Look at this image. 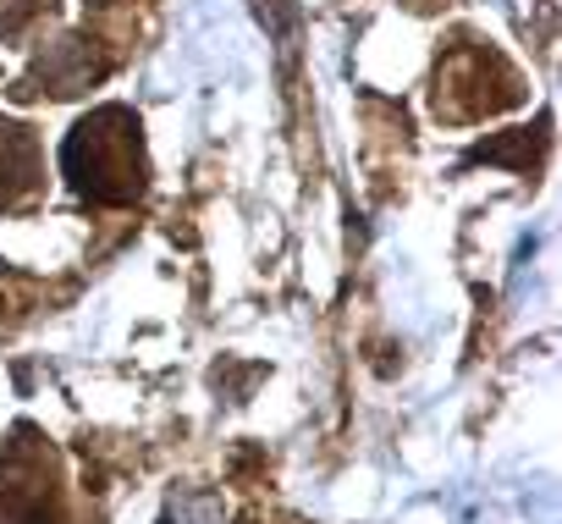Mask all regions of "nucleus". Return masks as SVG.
Instances as JSON below:
<instances>
[{
  "label": "nucleus",
  "instance_id": "2",
  "mask_svg": "<svg viewBox=\"0 0 562 524\" xmlns=\"http://www.w3.org/2000/svg\"><path fill=\"white\" fill-rule=\"evenodd\" d=\"M100 73H105V67L89 56V40H61L50 56H40L34 83H45L50 94H78V89H89Z\"/></svg>",
  "mask_w": 562,
  "mask_h": 524
},
{
  "label": "nucleus",
  "instance_id": "1",
  "mask_svg": "<svg viewBox=\"0 0 562 524\" xmlns=\"http://www.w3.org/2000/svg\"><path fill=\"white\" fill-rule=\"evenodd\" d=\"M61 171L78 182V193L122 204L144 188V155H138V116L122 105L94 111L89 122L72 127L61 149Z\"/></svg>",
  "mask_w": 562,
  "mask_h": 524
}]
</instances>
